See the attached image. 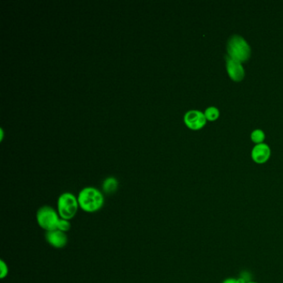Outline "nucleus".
<instances>
[{
	"label": "nucleus",
	"instance_id": "obj_1",
	"mask_svg": "<svg viewBox=\"0 0 283 283\" xmlns=\"http://www.w3.org/2000/svg\"><path fill=\"white\" fill-rule=\"evenodd\" d=\"M78 204L81 210L88 213H97L103 207V193L94 187H86L77 195Z\"/></svg>",
	"mask_w": 283,
	"mask_h": 283
},
{
	"label": "nucleus",
	"instance_id": "obj_2",
	"mask_svg": "<svg viewBox=\"0 0 283 283\" xmlns=\"http://www.w3.org/2000/svg\"><path fill=\"white\" fill-rule=\"evenodd\" d=\"M228 56L238 62H245L250 57L251 47L244 37L234 34L228 38L227 42Z\"/></svg>",
	"mask_w": 283,
	"mask_h": 283
},
{
	"label": "nucleus",
	"instance_id": "obj_3",
	"mask_svg": "<svg viewBox=\"0 0 283 283\" xmlns=\"http://www.w3.org/2000/svg\"><path fill=\"white\" fill-rule=\"evenodd\" d=\"M80 209L77 196L73 193L66 192L58 197L57 201V211L60 217L71 220L77 214Z\"/></svg>",
	"mask_w": 283,
	"mask_h": 283
},
{
	"label": "nucleus",
	"instance_id": "obj_4",
	"mask_svg": "<svg viewBox=\"0 0 283 283\" xmlns=\"http://www.w3.org/2000/svg\"><path fill=\"white\" fill-rule=\"evenodd\" d=\"M59 220L60 216L57 209L49 205L41 207L36 214V220L38 226L46 232L57 229Z\"/></svg>",
	"mask_w": 283,
	"mask_h": 283
},
{
	"label": "nucleus",
	"instance_id": "obj_5",
	"mask_svg": "<svg viewBox=\"0 0 283 283\" xmlns=\"http://www.w3.org/2000/svg\"><path fill=\"white\" fill-rule=\"evenodd\" d=\"M185 125L192 129H200L204 127L207 122L205 115L198 110H190L187 112L184 117Z\"/></svg>",
	"mask_w": 283,
	"mask_h": 283
},
{
	"label": "nucleus",
	"instance_id": "obj_6",
	"mask_svg": "<svg viewBox=\"0 0 283 283\" xmlns=\"http://www.w3.org/2000/svg\"><path fill=\"white\" fill-rule=\"evenodd\" d=\"M227 72L231 79L235 81H240L244 79L245 70L242 62L231 58L229 56L226 57Z\"/></svg>",
	"mask_w": 283,
	"mask_h": 283
},
{
	"label": "nucleus",
	"instance_id": "obj_7",
	"mask_svg": "<svg viewBox=\"0 0 283 283\" xmlns=\"http://www.w3.org/2000/svg\"><path fill=\"white\" fill-rule=\"evenodd\" d=\"M45 237H46L48 244L57 249L63 248L68 244V237L67 233H64L62 231L58 230V229L47 232Z\"/></svg>",
	"mask_w": 283,
	"mask_h": 283
},
{
	"label": "nucleus",
	"instance_id": "obj_8",
	"mask_svg": "<svg viewBox=\"0 0 283 283\" xmlns=\"http://www.w3.org/2000/svg\"><path fill=\"white\" fill-rule=\"evenodd\" d=\"M271 149L266 143H260L255 145L252 149V158L255 162L263 164L270 158Z\"/></svg>",
	"mask_w": 283,
	"mask_h": 283
},
{
	"label": "nucleus",
	"instance_id": "obj_9",
	"mask_svg": "<svg viewBox=\"0 0 283 283\" xmlns=\"http://www.w3.org/2000/svg\"><path fill=\"white\" fill-rule=\"evenodd\" d=\"M117 188H118V181L114 177H109L104 180L102 189L105 193L111 194V193H115L117 191Z\"/></svg>",
	"mask_w": 283,
	"mask_h": 283
},
{
	"label": "nucleus",
	"instance_id": "obj_10",
	"mask_svg": "<svg viewBox=\"0 0 283 283\" xmlns=\"http://www.w3.org/2000/svg\"><path fill=\"white\" fill-rule=\"evenodd\" d=\"M204 115L207 121L208 120L211 121H215L220 117V110L215 106H209L204 112Z\"/></svg>",
	"mask_w": 283,
	"mask_h": 283
},
{
	"label": "nucleus",
	"instance_id": "obj_11",
	"mask_svg": "<svg viewBox=\"0 0 283 283\" xmlns=\"http://www.w3.org/2000/svg\"><path fill=\"white\" fill-rule=\"evenodd\" d=\"M251 139L253 142L260 144L264 143V139H265V133L264 130L261 129H256L252 132L251 134Z\"/></svg>",
	"mask_w": 283,
	"mask_h": 283
},
{
	"label": "nucleus",
	"instance_id": "obj_12",
	"mask_svg": "<svg viewBox=\"0 0 283 283\" xmlns=\"http://www.w3.org/2000/svg\"><path fill=\"white\" fill-rule=\"evenodd\" d=\"M71 228H72V224H71L70 220H64V219L60 217L58 224H57V229L62 231L64 233H67V232L70 230Z\"/></svg>",
	"mask_w": 283,
	"mask_h": 283
},
{
	"label": "nucleus",
	"instance_id": "obj_13",
	"mask_svg": "<svg viewBox=\"0 0 283 283\" xmlns=\"http://www.w3.org/2000/svg\"><path fill=\"white\" fill-rule=\"evenodd\" d=\"M0 268H1V274H0V277L4 279L8 276L9 274V267L7 265L4 260L0 261Z\"/></svg>",
	"mask_w": 283,
	"mask_h": 283
},
{
	"label": "nucleus",
	"instance_id": "obj_14",
	"mask_svg": "<svg viewBox=\"0 0 283 283\" xmlns=\"http://www.w3.org/2000/svg\"><path fill=\"white\" fill-rule=\"evenodd\" d=\"M248 281H245L244 278H233V277H229L224 280L222 283H247Z\"/></svg>",
	"mask_w": 283,
	"mask_h": 283
},
{
	"label": "nucleus",
	"instance_id": "obj_15",
	"mask_svg": "<svg viewBox=\"0 0 283 283\" xmlns=\"http://www.w3.org/2000/svg\"><path fill=\"white\" fill-rule=\"evenodd\" d=\"M247 283H258V282H256V281H248V282Z\"/></svg>",
	"mask_w": 283,
	"mask_h": 283
}]
</instances>
